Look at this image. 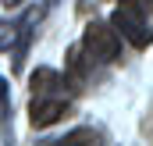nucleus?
I'll return each mask as SVG.
<instances>
[{
  "instance_id": "nucleus-1",
  "label": "nucleus",
  "mask_w": 153,
  "mask_h": 146,
  "mask_svg": "<svg viewBox=\"0 0 153 146\" xmlns=\"http://www.w3.org/2000/svg\"><path fill=\"white\" fill-rule=\"evenodd\" d=\"M111 25H114L117 36H125L135 50H146L153 43V29H150V18L135 7V0H121L111 14Z\"/></svg>"
},
{
  "instance_id": "nucleus-2",
  "label": "nucleus",
  "mask_w": 153,
  "mask_h": 146,
  "mask_svg": "<svg viewBox=\"0 0 153 146\" xmlns=\"http://www.w3.org/2000/svg\"><path fill=\"white\" fill-rule=\"evenodd\" d=\"M82 46H85L89 57H96V61H117V54H121V36L114 32V25L89 22L85 32H82Z\"/></svg>"
},
{
  "instance_id": "nucleus-3",
  "label": "nucleus",
  "mask_w": 153,
  "mask_h": 146,
  "mask_svg": "<svg viewBox=\"0 0 153 146\" xmlns=\"http://www.w3.org/2000/svg\"><path fill=\"white\" fill-rule=\"evenodd\" d=\"M68 110L71 107H68V100H64L61 93H43V96H32L29 121H32V128H50V125H57Z\"/></svg>"
},
{
  "instance_id": "nucleus-4",
  "label": "nucleus",
  "mask_w": 153,
  "mask_h": 146,
  "mask_svg": "<svg viewBox=\"0 0 153 146\" xmlns=\"http://www.w3.org/2000/svg\"><path fill=\"white\" fill-rule=\"evenodd\" d=\"M61 86H64V75L53 72V68H36L32 72V93L43 96V93H61Z\"/></svg>"
},
{
  "instance_id": "nucleus-5",
  "label": "nucleus",
  "mask_w": 153,
  "mask_h": 146,
  "mask_svg": "<svg viewBox=\"0 0 153 146\" xmlns=\"http://www.w3.org/2000/svg\"><path fill=\"white\" fill-rule=\"evenodd\" d=\"M61 143H68V146H78V143H103V136H100L96 128H75V132H68Z\"/></svg>"
},
{
  "instance_id": "nucleus-6",
  "label": "nucleus",
  "mask_w": 153,
  "mask_h": 146,
  "mask_svg": "<svg viewBox=\"0 0 153 146\" xmlns=\"http://www.w3.org/2000/svg\"><path fill=\"white\" fill-rule=\"evenodd\" d=\"M68 72H71V78H82V72H85V64H82V46H71V50H68Z\"/></svg>"
},
{
  "instance_id": "nucleus-7",
  "label": "nucleus",
  "mask_w": 153,
  "mask_h": 146,
  "mask_svg": "<svg viewBox=\"0 0 153 146\" xmlns=\"http://www.w3.org/2000/svg\"><path fill=\"white\" fill-rule=\"evenodd\" d=\"M11 107V89H7V78L0 75V118H4V110Z\"/></svg>"
},
{
  "instance_id": "nucleus-8",
  "label": "nucleus",
  "mask_w": 153,
  "mask_h": 146,
  "mask_svg": "<svg viewBox=\"0 0 153 146\" xmlns=\"http://www.w3.org/2000/svg\"><path fill=\"white\" fill-rule=\"evenodd\" d=\"M135 7H139V11H143V14L153 22V0H135Z\"/></svg>"
},
{
  "instance_id": "nucleus-9",
  "label": "nucleus",
  "mask_w": 153,
  "mask_h": 146,
  "mask_svg": "<svg viewBox=\"0 0 153 146\" xmlns=\"http://www.w3.org/2000/svg\"><path fill=\"white\" fill-rule=\"evenodd\" d=\"M4 4H11V7H14V4H22V0H4Z\"/></svg>"
},
{
  "instance_id": "nucleus-10",
  "label": "nucleus",
  "mask_w": 153,
  "mask_h": 146,
  "mask_svg": "<svg viewBox=\"0 0 153 146\" xmlns=\"http://www.w3.org/2000/svg\"><path fill=\"white\" fill-rule=\"evenodd\" d=\"M50 4H57V0H50Z\"/></svg>"
}]
</instances>
